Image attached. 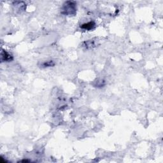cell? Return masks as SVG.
I'll list each match as a JSON object with an SVG mask.
<instances>
[{
	"label": "cell",
	"mask_w": 163,
	"mask_h": 163,
	"mask_svg": "<svg viewBox=\"0 0 163 163\" xmlns=\"http://www.w3.org/2000/svg\"><path fill=\"white\" fill-rule=\"evenodd\" d=\"M77 3L75 1H66L63 5L61 13L65 15H75L77 13Z\"/></svg>",
	"instance_id": "obj_1"
},
{
	"label": "cell",
	"mask_w": 163,
	"mask_h": 163,
	"mask_svg": "<svg viewBox=\"0 0 163 163\" xmlns=\"http://www.w3.org/2000/svg\"><path fill=\"white\" fill-rule=\"evenodd\" d=\"M1 61L2 62H10L13 60V56L10 53L5 51H2L1 52Z\"/></svg>",
	"instance_id": "obj_2"
},
{
	"label": "cell",
	"mask_w": 163,
	"mask_h": 163,
	"mask_svg": "<svg viewBox=\"0 0 163 163\" xmlns=\"http://www.w3.org/2000/svg\"><path fill=\"white\" fill-rule=\"evenodd\" d=\"M96 27V23L94 21H90L89 23H85L81 25V27L82 29H84L85 30H88V31H90L91 29H93Z\"/></svg>",
	"instance_id": "obj_3"
},
{
	"label": "cell",
	"mask_w": 163,
	"mask_h": 163,
	"mask_svg": "<svg viewBox=\"0 0 163 163\" xmlns=\"http://www.w3.org/2000/svg\"><path fill=\"white\" fill-rule=\"evenodd\" d=\"M55 65V63L52 61H46L43 63L41 64V66L43 67H51V66H54Z\"/></svg>",
	"instance_id": "obj_4"
}]
</instances>
